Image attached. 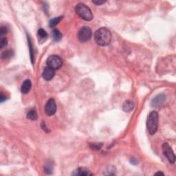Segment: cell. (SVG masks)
<instances>
[{"mask_svg":"<svg viewBox=\"0 0 176 176\" xmlns=\"http://www.w3.org/2000/svg\"><path fill=\"white\" fill-rule=\"evenodd\" d=\"M94 39L100 46H106L109 45L111 40V33L106 28H101L96 31Z\"/></svg>","mask_w":176,"mask_h":176,"instance_id":"1","label":"cell"},{"mask_svg":"<svg viewBox=\"0 0 176 176\" xmlns=\"http://www.w3.org/2000/svg\"><path fill=\"white\" fill-rule=\"evenodd\" d=\"M158 121L159 116L156 111H151L148 116L147 125L151 135L155 134V132L157 131L158 127Z\"/></svg>","mask_w":176,"mask_h":176,"instance_id":"2","label":"cell"},{"mask_svg":"<svg viewBox=\"0 0 176 176\" xmlns=\"http://www.w3.org/2000/svg\"><path fill=\"white\" fill-rule=\"evenodd\" d=\"M75 11L81 19L85 21H89L93 19V15L91 10L83 3H79L76 6Z\"/></svg>","mask_w":176,"mask_h":176,"instance_id":"3","label":"cell"},{"mask_svg":"<svg viewBox=\"0 0 176 176\" xmlns=\"http://www.w3.org/2000/svg\"><path fill=\"white\" fill-rule=\"evenodd\" d=\"M46 63L48 67H50V68L53 69L54 70H59V68H61V66L63 65V61L59 56L51 55L50 57L48 58Z\"/></svg>","mask_w":176,"mask_h":176,"instance_id":"4","label":"cell"},{"mask_svg":"<svg viewBox=\"0 0 176 176\" xmlns=\"http://www.w3.org/2000/svg\"><path fill=\"white\" fill-rule=\"evenodd\" d=\"M92 35L91 29L87 26H83L79 30L78 33V39L82 43H85L90 40Z\"/></svg>","mask_w":176,"mask_h":176,"instance_id":"5","label":"cell"},{"mask_svg":"<svg viewBox=\"0 0 176 176\" xmlns=\"http://www.w3.org/2000/svg\"><path fill=\"white\" fill-rule=\"evenodd\" d=\"M163 152L165 156L169 160L170 163L173 164L175 161V154L173 153V151L172 150L171 147H170L169 144L167 143H165L163 145Z\"/></svg>","mask_w":176,"mask_h":176,"instance_id":"6","label":"cell"},{"mask_svg":"<svg viewBox=\"0 0 176 176\" xmlns=\"http://www.w3.org/2000/svg\"><path fill=\"white\" fill-rule=\"evenodd\" d=\"M56 111H57V105L55 100L54 99H49L45 107V114L48 116H53L56 113Z\"/></svg>","mask_w":176,"mask_h":176,"instance_id":"7","label":"cell"},{"mask_svg":"<svg viewBox=\"0 0 176 176\" xmlns=\"http://www.w3.org/2000/svg\"><path fill=\"white\" fill-rule=\"evenodd\" d=\"M55 72L53 69L49 67H46L43 70V73H42V77L45 81H50L55 77Z\"/></svg>","mask_w":176,"mask_h":176,"instance_id":"8","label":"cell"},{"mask_svg":"<svg viewBox=\"0 0 176 176\" xmlns=\"http://www.w3.org/2000/svg\"><path fill=\"white\" fill-rule=\"evenodd\" d=\"M166 99V97L164 94H159L156 97H155L151 101V106L152 107H159L160 105H162Z\"/></svg>","mask_w":176,"mask_h":176,"instance_id":"9","label":"cell"},{"mask_svg":"<svg viewBox=\"0 0 176 176\" xmlns=\"http://www.w3.org/2000/svg\"><path fill=\"white\" fill-rule=\"evenodd\" d=\"M32 87V83L31 81H30L29 79L26 80V81H23V84H22L21 87V92L22 94H26L30 92Z\"/></svg>","mask_w":176,"mask_h":176,"instance_id":"10","label":"cell"},{"mask_svg":"<svg viewBox=\"0 0 176 176\" xmlns=\"http://www.w3.org/2000/svg\"><path fill=\"white\" fill-rule=\"evenodd\" d=\"M74 175H83V176H87V175H92V173H91L89 169L86 168L80 167L77 169L75 172L72 173Z\"/></svg>","mask_w":176,"mask_h":176,"instance_id":"11","label":"cell"},{"mask_svg":"<svg viewBox=\"0 0 176 176\" xmlns=\"http://www.w3.org/2000/svg\"><path fill=\"white\" fill-rule=\"evenodd\" d=\"M37 37L38 40H39V43H43L48 38V34L45 31H44L43 29H39L37 32Z\"/></svg>","mask_w":176,"mask_h":176,"instance_id":"12","label":"cell"},{"mask_svg":"<svg viewBox=\"0 0 176 176\" xmlns=\"http://www.w3.org/2000/svg\"><path fill=\"white\" fill-rule=\"evenodd\" d=\"M134 107V104L131 101H126L123 105V109L125 112H129Z\"/></svg>","mask_w":176,"mask_h":176,"instance_id":"13","label":"cell"},{"mask_svg":"<svg viewBox=\"0 0 176 176\" xmlns=\"http://www.w3.org/2000/svg\"><path fill=\"white\" fill-rule=\"evenodd\" d=\"M63 18V16H59V17L53 18V19H52L50 20V22H49L50 27L52 28H55L56 26H57L58 24V23H59V22L61 21Z\"/></svg>","mask_w":176,"mask_h":176,"instance_id":"14","label":"cell"},{"mask_svg":"<svg viewBox=\"0 0 176 176\" xmlns=\"http://www.w3.org/2000/svg\"><path fill=\"white\" fill-rule=\"evenodd\" d=\"M53 33L52 35H53V38L54 41H55L58 42L61 39L62 34L58 29H57V28L54 29L53 31V33Z\"/></svg>","mask_w":176,"mask_h":176,"instance_id":"15","label":"cell"},{"mask_svg":"<svg viewBox=\"0 0 176 176\" xmlns=\"http://www.w3.org/2000/svg\"><path fill=\"white\" fill-rule=\"evenodd\" d=\"M27 119L31 121H35L37 119V114L35 109H32L27 114Z\"/></svg>","mask_w":176,"mask_h":176,"instance_id":"16","label":"cell"},{"mask_svg":"<svg viewBox=\"0 0 176 176\" xmlns=\"http://www.w3.org/2000/svg\"><path fill=\"white\" fill-rule=\"evenodd\" d=\"M28 42L29 45V48H30V52H31V59L32 63H34V53H33V48L32 46V42L31 40V38L28 37Z\"/></svg>","mask_w":176,"mask_h":176,"instance_id":"17","label":"cell"},{"mask_svg":"<svg viewBox=\"0 0 176 176\" xmlns=\"http://www.w3.org/2000/svg\"><path fill=\"white\" fill-rule=\"evenodd\" d=\"M13 55V52L11 50H6L4 51L1 55V58L2 59H9V58L11 57Z\"/></svg>","mask_w":176,"mask_h":176,"instance_id":"18","label":"cell"},{"mask_svg":"<svg viewBox=\"0 0 176 176\" xmlns=\"http://www.w3.org/2000/svg\"><path fill=\"white\" fill-rule=\"evenodd\" d=\"M8 44V40L6 38H2L1 40V42H0V48L1 49H3L4 48L6 47Z\"/></svg>","mask_w":176,"mask_h":176,"instance_id":"19","label":"cell"},{"mask_svg":"<svg viewBox=\"0 0 176 176\" xmlns=\"http://www.w3.org/2000/svg\"><path fill=\"white\" fill-rule=\"evenodd\" d=\"M44 170H45V171L47 173H51L52 171H53V167H52L50 165H45V168H44Z\"/></svg>","mask_w":176,"mask_h":176,"instance_id":"20","label":"cell"},{"mask_svg":"<svg viewBox=\"0 0 176 176\" xmlns=\"http://www.w3.org/2000/svg\"><path fill=\"white\" fill-rule=\"evenodd\" d=\"M8 33V28L6 27L5 26H2L0 28V35H5V34H6Z\"/></svg>","mask_w":176,"mask_h":176,"instance_id":"21","label":"cell"},{"mask_svg":"<svg viewBox=\"0 0 176 176\" xmlns=\"http://www.w3.org/2000/svg\"><path fill=\"white\" fill-rule=\"evenodd\" d=\"M93 145V147H91L93 149H100V148L102 147V144H99V143H94L92 144Z\"/></svg>","mask_w":176,"mask_h":176,"instance_id":"22","label":"cell"},{"mask_svg":"<svg viewBox=\"0 0 176 176\" xmlns=\"http://www.w3.org/2000/svg\"><path fill=\"white\" fill-rule=\"evenodd\" d=\"M92 2L97 5H102L103 4H105L106 1H92Z\"/></svg>","mask_w":176,"mask_h":176,"instance_id":"23","label":"cell"},{"mask_svg":"<svg viewBox=\"0 0 176 176\" xmlns=\"http://www.w3.org/2000/svg\"><path fill=\"white\" fill-rule=\"evenodd\" d=\"M4 101H6V97H4V94L1 93V100H0V101H1V103H3V102Z\"/></svg>","mask_w":176,"mask_h":176,"instance_id":"24","label":"cell"},{"mask_svg":"<svg viewBox=\"0 0 176 176\" xmlns=\"http://www.w3.org/2000/svg\"><path fill=\"white\" fill-rule=\"evenodd\" d=\"M155 175H164V173H162V172H158V173H155Z\"/></svg>","mask_w":176,"mask_h":176,"instance_id":"25","label":"cell"}]
</instances>
